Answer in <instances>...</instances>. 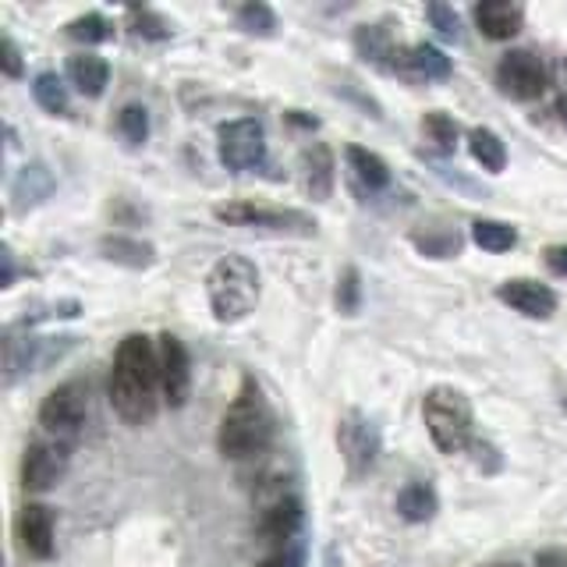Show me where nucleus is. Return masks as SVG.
<instances>
[{"label": "nucleus", "mask_w": 567, "mask_h": 567, "mask_svg": "<svg viewBox=\"0 0 567 567\" xmlns=\"http://www.w3.org/2000/svg\"><path fill=\"white\" fill-rule=\"evenodd\" d=\"M344 156H348V164H351L354 177H359V182H362L369 192H383V188H390V167L383 164V156H377V153L365 150V146H348Z\"/></svg>", "instance_id": "nucleus-22"}, {"label": "nucleus", "mask_w": 567, "mask_h": 567, "mask_svg": "<svg viewBox=\"0 0 567 567\" xmlns=\"http://www.w3.org/2000/svg\"><path fill=\"white\" fill-rule=\"evenodd\" d=\"M68 472V443L64 440H35L22 457V486L29 493H50Z\"/></svg>", "instance_id": "nucleus-10"}, {"label": "nucleus", "mask_w": 567, "mask_h": 567, "mask_svg": "<svg viewBox=\"0 0 567 567\" xmlns=\"http://www.w3.org/2000/svg\"><path fill=\"white\" fill-rule=\"evenodd\" d=\"M415 245L422 248L425 256L447 259V256H457L461 238H457V230H440V235H415Z\"/></svg>", "instance_id": "nucleus-34"}, {"label": "nucleus", "mask_w": 567, "mask_h": 567, "mask_svg": "<svg viewBox=\"0 0 567 567\" xmlns=\"http://www.w3.org/2000/svg\"><path fill=\"white\" fill-rule=\"evenodd\" d=\"M270 440H274L270 401H266L256 377H241L238 394L220 419L217 447L230 461H245V457L262 454L266 447H270Z\"/></svg>", "instance_id": "nucleus-2"}, {"label": "nucleus", "mask_w": 567, "mask_h": 567, "mask_svg": "<svg viewBox=\"0 0 567 567\" xmlns=\"http://www.w3.org/2000/svg\"><path fill=\"white\" fill-rule=\"evenodd\" d=\"M0 71H4L8 79H22V71H25V64H22V50L14 47V40L4 32L0 35Z\"/></svg>", "instance_id": "nucleus-35"}, {"label": "nucleus", "mask_w": 567, "mask_h": 567, "mask_svg": "<svg viewBox=\"0 0 567 567\" xmlns=\"http://www.w3.org/2000/svg\"><path fill=\"white\" fill-rule=\"evenodd\" d=\"M117 132L124 135V142H128V146H142V142L150 138V111H146V106H138V103L121 106Z\"/></svg>", "instance_id": "nucleus-29"}, {"label": "nucleus", "mask_w": 567, "mask_h": 567, "mask_svg": "<svg viewBox=\"0 0 567 567\" xmlns=\"http://www.w3.org/2000/svg\"><path fill=\"white\" fill-rule=\"evenodd\" d=\"M213 217L220 224L235 227H262V230H280V235H298L312 238L316 220L301 209H280V206H256V203H227L213 209Z\"/></svg>", "instance_id": "nucleus-5"}, {"label": "nucleus", "mask_w": 567, "mask_h": 567, "mask_svg": "<svg viewBox=\"0 0 567 567\" xmlns=\"http://www.w3.org/2000/svg\"><path fill=\"white\" fill-rule=\"evenodd\" d=\"M436 511H440V496L430 483H408L398 493V514L404 522L422 525V522H430Z\"/></svg>", "instance_id": "nucleus-21"}, {"label": "nucleus", "mask_w": 567, "mask_h": 567, "mask_svg": "<svg viewBox=\"0 0 567 567\" xmlns=\"http://www.w3.org/2000/svg\"><path fill=\"white\" fill-rule=\"evenodd\" d=\"M68 79L82 96L96 100L103 96L106 82H111V64L100 53H75V58H68Z\"/></svg>", "instance_id": "nucleus-17"}, {"label": "nucleus", "mask_w": 567, "mask_h": 567, "mask_svg": "<svg viewBox=\"0 0 567 567\" xmlns=\"http://www.w3.org/2000/svg\"><path fill=\"white\" fill-rule=\"evenodd\" d=\"M546 266H549V270H554L557 277H567V245L546 248Z\"/></svg>", "instance_id": "nucleus-37"}, {"label": "nucleus", "mask_w": 567, "mask_h": 567, "mask_svg": "<svg viewBox=\"0 0 567 567\" xmlns=\"http://www.w3.org/2000/svg\"><path fill=\"white\" fill-rule=\"evenodd\" d=\"M472 241L483 248V252H511L514 245H518V230H514L511 224L504 220H475L472 224Z\"/></svg>", "instance_id": "nucleus-24"}, {"label": "nucleus", "mask_w": 567, "mask_h": 567, "mask_svg": "<svg viewBox=\"0 0 567 567\" xmlns=\"http://www.w3.org/2000/svg\"><path fill=\"white\" fill-rule=\"evenodd\" d=\"M475 25L486 40H514L525 25V8L522 4H511V0H483L475 8Z\"/></svg>", "instance_id": "nucleus-14"}, {"label": "nucleus", "mask_w": 567, "mask_h": 567, "mask_svg": "<svg viewBox=\"0 0 567 567\" xmlns=\"http://www.w3.org/2000/svg\"><path fill=\"white\" fill-rule=\"evenodd\" d=\"M333 153L323 142H309L306 150H301V185L312 195L316 203H327L330 192H333Z\"/></svg>", "instance_id": "nucleus-16"}, {"label": "nucleus", "mask_w": 567, "mask_h": 567, "mask_svg": "<svg viewBox=\"0 0 567 567\" xmlns=\"http://www.w3.org/2000/svg\"><path fill=\"white\" fill-rule=\"evenodd\" d=\"M422 132L430 135V142H436V150H443V153H454L457 135H461L457 121L451 114H443V111H430V114H425L422 117Z\"/></svg>", "instance_id": "nucleus-28"}, {"label": "nucleus", "mask_w": 567, "mask_h": 567, "mask_svg": "<svg viewBox=\"0 0 567 567\" xmlns=\"http://www.w3.org/2000/svg\"><path fill=\"white\" fill-rule=\"evenodd\" d=\"M159 362L156 344L146 333H128L117 344L111 369V404L128 425H150L156 419Z\"/></svg>", "instance_id": "nucleus-1"}, {"label": "nucleus", "mask_w": 567, "mask_h": 567, "mask_svg": "<svg viewBox=\"0 0 567 567\" xmlns=\"http://www.w3.org/2000/svg\"><path fill=\"white\" fill-rule=\"evenodd\" d=\"M128 25L135 35H142V40H153V43L171 40V25L150 8H128Z\"/></svg>", "instance_id": "nucleus-30"}, {"label": "nucleus", "mask_w": 567, "mask_h": 567, "mask_svg": "<svg viewBox=\"0 0 567 567\" xmlns=\"http://www.w3.org/2000/svg\"><path fill=\"white\" fill-rule=\"evenodd\" d=\"M337 447L344 454L351 478H362L380 457V430L362 412H348L337 422Z\"/></svg>", "instance_id": "nucleus-9"}, {"label": "nucleus", "mask_w": 567, "mask_h": 567, "mask_svg": "<svg viewBox=\"0 0 567 567\" xmlns=\"http://www.w3.org/2000/svg\"><path fill=\"white\" fill-rule=\"evenodd\" d=\"M68 35H71L75 43L93 47V43H106V40H111V35H114V25L106 22L103 14L89 11V14L75 18V22H68Z\"/></svg>", "instance_id": "nucleus-27"}, {"label": "nucleus", "mask_w": 567, "mask_h": 567, "mask_svg": "<svg viewBox=\"0 0 567 567\" xmlns=\"http://www.w3.org/2000/svg\"><path fill=\"white\" fill-rule=\"evenodd\" d=\"M422 419L430 430L440 454H461L472 447L475 436V419H472V401L454 386H433L422 398Z\"/></svg>", "instance_id": "nucleus-4"}, {"label": "nucleus", "mask_w": 567, "mask_h": 567, "mask_svg": "<svg viewBox=\"0 0 567 567\" xmlns=\"http://www.w3.org/2000/svg\"><path fill=\"white\" fill-rule=\"evenodd\" d=\"M217 153H220V164L227 171H235V174L262 167V159H266L262 121L238 117V121L220 124V128H217Z\"/></svg>", "instance_id": "nucleus-6"}, {"label": "nucleus", "mask_w": 567, "mask_h": 567, "mask_svg": "<svg viewBox=\"0 0 567 567\" xmlns=\"http://www.w3.org/2000/svg\"><path fill=\"white\" fill-rule=\"evenodd\" d=\"M18 539L32 557H53V511L43 504H25L18 511Z\"/></svg>", "instance_id": "nucleus-15"}, {"label": "nucleus", "mask_w": 567, "mask_h": 567, "mask_svg": "<svg viewBox=\"0 0 567 567\" xmlns=\"http://www.w3.org/2000/svg\"><path fill=\"white\" fill-rule=\"evenodd\" d=\"M209 309L217 323H241L248 312L259 306V270L252 259L245 256H224L213 262L206 277Z\"/></svg>", "instance_id": "nucleus-3"}, {"label": "nucleus", "mask_w": 567, "mask_h": 567, "mask_svg": "<svg viewBox=\"0 0 567 567\" xmlns=\"http://www.w3.org/2000/svg\"><path fill=\"white\" fill-rule=\"evenodd\" d=\"M496 298L511 306L514 312H522L528 319H549L557 312V295L554 288H546L539 280H528V277H514V280H504L501 288H496Z\"/></svg>", "instance_id": "nucleus-13"}, {"label": "nucleus", "mask_w": 567, "mask_h": 567, "mask_svg": "<svg viewBox=\"0 0 567 567\" xmlns=\"http://www.w3.org/2000/svg\"><path fill=\"white\" fill-rule=\"evenodd\" d=\"M301 501L295 493H280L277 501H270L262 507V518H259V536L262 543H270L277 549L298 543V532H301Z\"/></svg>", "instance_id": "nucleus-12"}, {"label": "nucleus", "mask_w": 567, "mask_h": 567, "mask_svg": "<svg viewBox=\"0 0 567 567\" xmlns=\"http://www.w3.org/2000/svg\"><path fill=\"white\" fill-rule=\"evenodd\" d=\"M546 85H549V71L543 58H536L532 50H511L496 64V89L518 103L539 100L546 93Z\"/></svg>", "instance_id": "nucleus-8"}, {"label": "nucleus", "mask_w": 567, "mask_h": 567, "mask_svg": "<svg viewBox=\"0 0 567 567\" xmlns=\"http://www.w3.org/2000/svg\"><path fill=\"white\" fill-rule=\"evenodd\" d=\"M156 362H159V390H164L167 404L182 408L188 401V390H192V362H188V351L182 344V337L159 333Z\"/></svg>", "instance_id": "nucleus-11"}, {"label": "nucleus", "mask_w": 567, "mask_h": 567, "mask_svg": "<svg viewBox=\"0 0 567 567\" xmlns=\"http://www.w3.org/2000/svg\"><path fill=\"white\" fill-rule=\"evenodd\" d=\"M35 182H50V174H47V167H40V164H32V167H25L22 174H18V182H14V199H18V206H25V203H40V199H47L50 195V188H35Z\"/></svg>", "instance_id": "nucleus-32"}, {"label": "nucleus", "mask_w": 567, "mask_h": 567, "mask_svg": "<svg viewBox=\"0 0 567 567\" xmlns=\"http://www.w3.org/2000/svg\"><path fill=\"white\" fill-rule=\"evenodd\" d=\"M468 153L472 159L483 171L489 174H501L507 167V146H504V138L489 132V128H472L468 132Z\"/></svg>", "instance_id": "nucleus-23"}, {"label": "nucleus", "mask_w": 567, "mask_h": 567, "mask_svg": "<svg viewBox=\"0 0 567 567\" xmlns=\"http://www.w3.org/2000/svg\"><path fill=\"white\" fill-rule=\"evenodd\" d=\"M238 25H241L248 35L270 40V35L277 32V14H274V8L259 4V0H248V4L238 8Z\"/></svg>", "instance_id": "nucleus-26"}, {"label": "nucleus", "mask_w": 567, "mask_h": 567, "mask_svg": "<svg viewBox=\"0 0 567 567\" xmlns=\"http://www.w3.org/2000/svg\"><path fill=\"white\" fill-rule=\"evenodd\" d=\"M398 68L412 71L415 79H447L451 75V58L433 43H415V47H408V50L398 53L394 71Z\"/></svg>", "instance_id": "nucleus-19"}, {"label": "nucleus", "mask_w": 567, "mask_h": 567, "mask_svg": "<svg viewBox=\"0 0 567 567\" xmlns=\"http://www.w3.org/2000/svg\"><path fill=\"white\" fill-rule=\"evenodd\" d=\"M100 252L106 262L128 266V270H150L156 262V248L142 238H128V235H106L100 241Z\"/></svg>", "instance_id": "nucleus-18"}, {"label": "nucleus", "mask_w": 567, "mask_h": 567, "mask_svg": "<svg viewBox=\"0 0 567 567\" xmlns=\"http://www.w3.org/2000/svg\"><path fill=\"white\" fill-rule=\"evenodd\" d=\"M354 47H359V53L377 68H394L398 64V43L394 35H390L383 25H362L359 32H354Z\"/></svg>", "instance_id": "nucleus-20"}, {"label": "nucleus", "mask_w": 567, "mask_h": 567, "mask_svg": "<svg viewBox=\"0 0 567 567\" xmlns=\"http://www.w3.org/2000/svg\"><path fill=\"white\" fill-rule=\"evenodd\" d=\"M560 75H564V82H560V111H564V121H567V61L560 68Z\"/></svg>", "instance_id": "nucleus-39"}, {"label": "nucleus", "mask_w": 567, "mask_h": 567, "mask_svg": "<svg viewBox=\"0 0 567 567\" xmlns=\"http://www.w3.org/2000/svg\"><path fill=\"white\" fill-rule=\"evenodd\" d=\"M32 96L47 114L53 117L68 114V85L61 82V75H53V71H43V75L32 79Z\"/></svg>", "instance_id": "nucleus-25"}, {"label": "nucleus", "mask_w": 567, "mask_h": 567, "mask_svg": "<svg viewBox=\"0 0 567 567\" xmlns=\"http://www.w3.org/2000/svg\"><path fill=\"white\" fill-rule=\"evenodd\" d=\"M259 567H306V546H301V539H298L284 549H274V554L266 557Z\"/></svg>", "instance_id": "nucleus-36"}, {"label": "nucleus", "mask_w": 567, "mask_h": 567, "mask_svg": "<svg viewBox=\"0 0 567 567\" xmlns=\"http://www.w3.org/2000/svg\"><path fill=\"white\" fill-rule=\"evenodd\" d=\"M425 18H430V25L436 29L440 40H447V43L461 40V22H457L454 8H447V4H425Z\"/></svg>", "instance_id": "nucleus-33"}, {"label": "nucleus", "mask_w": 567, "mask_h": 567, "mask_svg": "<svg viewBox=\"0 0 567 567\" xmlns=\"http://www.w3.org/2000/svg\"><path fill=\"white\" fill-rule=\"evenodd\" d=\"M333 301H337V312H344V316L359 312V306H362V277H359V270H354V266H348V270L337 277V295H333Z\"/></svg>", "instance_id": "nucleus-31"}, {"label": "nucleus", "mask_w": 567, "mask_h": 567, "mask_svg": "<svg viewBox=\"0 0 567 567\" xmlns=\"http://www.w3.org/2000/svg\"><path fill=\"white\" fill-rule=\"evenodd\" d=\"M0 262H4V280H0V288H11V284H14V252L8 245L0 248Z\"/></svg>", "instance_id": "nucleus-38"}, {"label": "nucleus", "mask_w": 567, "mask_h": 567, "mask_svg": "<svg viewBox=\"0 0 567 567\" xmlns=\"http://www.w3.org/2000/svg\"><path fill=\"white\" fill-rule=\"evenodd\" d=\"M89 415V386L82 380H68L61 386H53L47 401L40 404V425L50 440L75 436L82 430V422Z\"/></svg>", "instance_id": "nucleus-7"}, {"label": "nucleus", "mask_w": 567, "mask_h": 567, "mask_svg": "<svg viewBox=\"0 0 567 567\" xmlns=\"http://www.w3.org/2000/svg\"><path fill=\"white\" fill-rule=\"evenodd\" d=\"M511 567H514V564H511Z\"/></svg>", "instance_id": "nucleus-40"}]
</instances>
